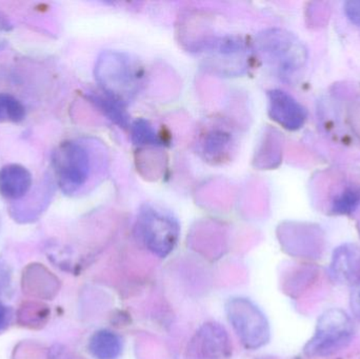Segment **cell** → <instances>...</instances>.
<instances>
[{
	"instance_id": "5",
	"label": "cell",
	"mask_w": 360,
	"mask_h": 359,
	"mask_svg": "<svg viewBox=\"0 0 360 359\" xmlns=\"http://www.w3.org/2000/svg\"><path fill=\"white\" fill-rule=\"evenodd\" d=\"M53 162L61 189L65 193L77 191L90 176V152L82 143H63L55 152Z\"/></svg>"
},
{
	"instance_id": "9",
	"label": "cell",
	"mask_w": 360,
	"mask_h": 359,
	"mask_svg": "<svg viewBox=\"0 0 360 359\" xmlns=\"http://www.w3.org/2000/svg\"><path fill=\"white\" fill-rule=\"evenodd\" d=\"M232 134L224 129L209 131L201 141V152L209 162H221L232 150Z\"/></svg>"
},
{
	"instance_id": "16",
	"label": "cell",
	"mask_w": 360,
	"mask_h": 359,
	"mask_svg": "<svg viewBox=\"0 0 360 359\" xmlns=\"http://www.w3.org/2000/svg\"><path fill=\"white\" fill-rule=\"evenodd\" d=\"M345 14L353 25L360 27V0H350L344 4Z\"/></svg>"
},
{
	"instance_id": "11",
	"label": "cell",
	"mask_w": 360,
	"mask_h": 359,
	"mask_svg": "<svg viewBox=\"0 0 360 359\" xmlns=\"http://www.w3.org/2000/svg\"><path fill=\"white\" fill-rule=\"evenodd\" d=\"M357 263H359V253L354 247H340L334 253L331 265L332 275L338 282H348L354 275Z\"/></svg>"
},
{
	"instance_id": "7",
	"label": "cell",
	"mask_w": 360,
	"mask_h": 359,
	"mask_svg": "<svg viewBox=\"0 0 360 359\" xmlns=\"http://www.w3.org/2000/svg\"><path fill=\"white\" fill-rule=\"evenodd\" d=\"M268 112L271 119L289 131L300 130L308 118L306 107L291 94L281 89L269 91Z\"/></svg>"
},
{
	"instance_id": "3",
	"label": "cell",
	"mask_w": 360,
	"mask_h": 359,
	"mask_svg": "<svg viewBox=\"0 0 360 359\" xmlns=\"http://www.w3.org/2000/svg\"><path fill=\"white\" fill-rule=\"evenodd\" d=\"M135 231L141 244L160 259L173 252L180 235L177 219L168 211L153 204L141 207Z\"/></svg>"
},
{
	"instance_id": "13",
	"label": "cell",
	"mask_w": 360,
	"mask_h": 359,
	"mask_svg": "<svg viewBox=\"0 0 360 359\" xmlns=\"http://www.w3.org/2000/svg\"><path fill=\"white\" fill-rule=\"evenodd\" d=\"M130 133L132 143L139 147L164 145L165 141L162 135L158 133L155 128L143 118H139L130 124Z\"/></svg>"
},
{
	"instance_id": "8",
	"label": "cell",
	"mask_w": 360,
	"mask_h": 359,
	"mask_svg": "<svg viewBox=\"0 0 360 359\" xmlns=\"http://www.w3.org/2000/svg\"><path fill=\"white\" fill-rule=\"evenodd\" d=\"M32 185L29 171L19 164H8L0 170V194L8 200H18Z\"/></svg>"
},
{
	"instance_id": "2",
	"label": "cell",
	"mask_w": 360,
	"mask_h": 359,
	"mask_svg": "<svg viewBox=\"0 0 360 359\" xmlns=\"http://www.w3.org/2000/svg\"><path fill=\"white\" fill-rule=\"evenodd\" d=\"M95 75L103 92L126 105L139 93L143 79V67L136 59L113 50L98 57Z\"/></svg>"
},
{
	"instance_id": "6",
	"label": "cell",
	"mask_w": 360,
	"mask_h": 359,
	"mask_svg": "<svg viewBox=\"0 0 360 359\" xmlns=\"http://www.w3.org/2000/svg\"><path fill=\"white\" fill-rule=\"evenodd\" d=\"M228 318L233 328L248 348L262 347L270 337L269 324L257 307L243 299L230 301Z\"/></svg>"
},
{
	"instance_id": "18",
	"label": "cell",
	"mask_w": 360,
	"mask_h": 359,
	"mask_svg": "<svg viewBox=\"0 0 360 359\" xmlns=\"http://www.w3.org/2000/svg\"><path fill=\"white\" fill-rule=\"evenodd\" d=\"M352 309L354 313L360 318V289L353 294Z\"/></svg>"
},
{
	"instance_id": "17",
	"label": "cell",
	"mask_w": 360,
	"mask_h": 359,
	"mask_svg": "<svg viewBox=\"0 0 360 359\" xmlns=\"http://www.w3.org/2000/svg\"><path fill=\"white\" fill-rule=\"evenodd\" d=\"M11 318H12L11 310L0 303V333L4 332L8 328L11 322Z\"/></svg>"
},
{
	"instance_id": "15",
	"label": "cell",
	"mask_w": 360,
	"mask_h": 359,
	"mask_svg": "<svg viewBox=\"0 0 360 359\" xmlns=\"http://www.w3.org/2000/svg\"><path fill=\"white\" fill-rule=\"evenodd\" d=\"M25 111L20 101L11 95H0V122H19L25 118Z\"/></svg>"
},
{
	"instance_id": "14",
	"label": "cell",
	"mask_w": 360,
	"mask_h": 359,
	"mask_svg": "<svg viewBox=\"0 0 360 359\" xmlns=\"http://www.w3.org/2000/svg\"><path fill=\"white\" fill-rule=\"evenodd\" d=\"M360 207V185H347L332 202L331 210L336 215H350Z\"/></svg>"
},
{
	"instance_id": "1",
	"label": "cell",
	"mask_w": 360,
	"mask_h": 359,
	"mask_svg": "<svg viewBox=\"0 0 360 359\" xmlns=\"http://www.w3.org/2000/svg\"><path fill=\"white\" fill-rule=\"evenodd\" d=\"M255 46L264 65L283 81L297 79L308 61L304 44L285 30L262 31L256 38Z\"/></svg>"
},
{
	"instance_id": "4",
	"label": "cell",
	"mask_w": 360,
	"mask_h": 359,
	"mask_svg": "<svg viewBox=\"0 0 360 359\" xmlns=\"http://www.w3.org/2000/svg\"><path fill=\"white\" fill-rule=\"evenodd\" d=\"M353 325L346 312L331 309L317 322L314 337L307 345V355L325 358L346 348L352 341Z\"/></svg>"
},
{
	"instance_id": "10",
	"label": "cell",
	"mask_w": 360,
	"mask_h": 359,
	"mask_svg": "<svg viewBox=\"0 0 360 359\" xmlns=\"http://www.w3.org/2000/svg\"><path fill=\"white\" fill-rule=\"evenodd\" d=\"M89 351L96 359H117L122 352V337L113 331H97L89 341Z\"/></svg>"
},
{
	"instance_id": "12",
	"label": "cell",
	"mask_w": 360,
	"mask_h": 359,
	"mask_svg": "<svg viewBox=\"0 0 360 359\" xmlns=\"http://www.w3.org/2000/svg\"><path fill=\"white\" fill-rule=\"evenodd\" d=\"M92 103L103 112V115L107 116L112 122L117 124L120 128L127 129L130 126V117L126 110V105L120 103L117 99L110 95L105 94L101 91V93L93 94L91 96Z\"/></svg>"
}]
</instances>
